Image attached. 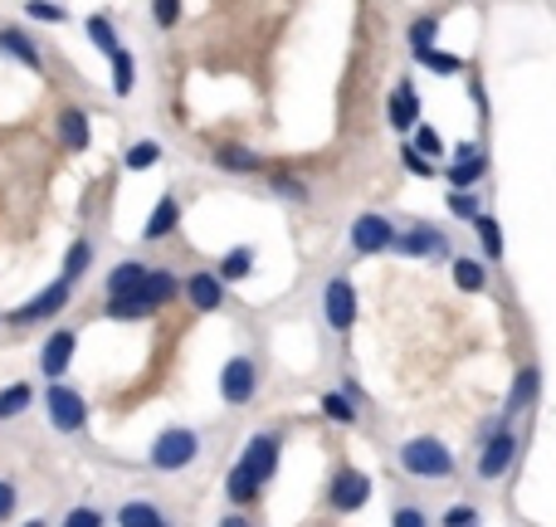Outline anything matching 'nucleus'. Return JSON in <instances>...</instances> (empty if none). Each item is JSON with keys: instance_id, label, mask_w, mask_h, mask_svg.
<instances>
[{"instance_id": "nucleus-1", "label": "nucleus", "mask_w": 556, "mask_h": 527, "mask_svg": "<svg viewBox=\"0 0 556 527\" xmlns=\"http://www.w3.org/2000/svg\"><path fill=\"white\" fill-rule=\"evenodd\" d=\"M395 469L415 484H450L454 474H459V460H454V450L440 435H410V440L395 450Z\"/></svg>"}, {"instance_id": "nucleus-2", "label": "nucleus", "mask_w": 556, "mask_h": 527, "mask_svg": "<svg viewBox=\"0 0 556 527\" xmlns=\"http://www.w3.org/2000/svg\"><path fill=\"white\" fill-rule=\"evenodd\" d=\"M205 454V435L195 425H166L156 430V440L147 444V469L162 474V479H176V474L195 469Z\"/></svg>"}, {"instance_id": "nucleus-3", "label": "nucleus", "mask_w": 556, "mask_h": 527, "mask_svg": "<svg viewBox=\"0 0 556 527\" xmlns=\"http://www.w3.org/2000/svg\"><path fill=\"white\" fill-rule=\"evenodd\" d=\"M518 430H513V415H493V421H483L479 430V460H473V479L479 484H498L513 474V464H518Z\"/></svg>"}, {"instance_id": "nucleus-4", "label": "nucleus", "mask_w": 556, "mask_h": 527, "mask_svg": "<svg viewBox=\"0 0 556 527\" xmlns=\"http://www.w3.org/2000/svg\"><path fill=\"white\" fill-rule=\"evenodd\" d=\"M45 415H49V430L64 435V440L88 435V401L68 381H49L45 386Z\"/></svg>"}, {"instance_id": "nucleus-5", "label": "nucleus", "mask_w": 556, "mask_h": 527, "mask_svg": "<svg viewBox=\"0 0 556 527\" xmlns=\"http://www.w3.org/2000/svg\"><path fill=\"white\" fill-rule=\"evenodd\" d=\"M371 493H376L371 474L356 469V464H337L332 479H327V489H323V503L332 513H342V518H352V513H362L366 503H371Z\"/></svg>"}, {"instance_id": "nucleus-6", "label": "nucleus", "mask_w": 556, "mask_h": 527, "mask_svg": "<svg viewBox=\"0 0 556 527\" xmlns=\"http://www.w3.org/2000/svg\"><path fill=\"white\" fill-rule=\"evenodd\" d=\"M395 240H401V225L381 211H362L352 225H346V244L362 260H376V254H395Z\"/></svg>"}, {"instance_id": "nucleus-7", "label": "nucleus", "mask_w": 556, "mask_h": 527, "mask_svg": "<svg viewBox=\"0 0 556 527\" xmlns=\"http://www.w3.org/2000/svg\"><path fill=\"white\" fill-rule=\"evenodd\" d=\"M74 288H78L74 278H64V274H59L54 284H49V288H39V293L29 298V303H20L15 313H5V323H10V327H39V323H49V317H59V313H64V308H68V298H74Z\"/></svg>"}, {"instance_id": "nucleus-8", "label": "nucleus", "mask_w": 556, "mask_h": 527, "mask_svg": "<svg viewBox=\"0 0 556 527\" xmlns=\"http://www.w3.org/2000/svg\"><path fill=\"white\" fill-rule=\"evenodd\" d=\"M323 323H327V332H337V337H352V327H356V284L346 274H332L323 284Z\"/></svg>"}, {"instance_id": "nucleus-9", "label": "nucleus", "mask_w": 556, "mask_h": 527, "mask_svg": "<svg viewBox=\"0 0 556 527\" xmlns=\"http://www.w3.org/2000/svg\"><path fill=\"white\" fill-rule=\"evenodd\" d=\"M395 254L401 260H454V250H450V235L440 230V225H430V221H410V225H401V240H395Z\"/></svg>"}, {"instance_id": "nucleus-10", "label": "nucleus", "mask_w": 556, "mask_h": 527, "mask_svg": "<svg viewBox=\"0 0 556 527\" xmlns=\"http://www.w3.org/2000/svg\"><path fill=\"white\" fill-rule=\"evenodd\" d=\"M260 396V362L254 356H230V362L220 366V401L230 405V411H244V405Z\"/></svg>"}, {"instance_id": "nucleus-11", "label": "nucleus", "mask_w": 556, "mask_h": 527, "mask_svg": "<svg viewBox=\"0 0 556 527\" xmlns=\"http://www.w3.org/2000/svg\"><path fill=\"white\" fill-rule=\"evenodd\" d=\"M113 523L117 527H181L172 518V509H166L162 499H152V493H127V499H117Z\"/></svg>"}, {"instance_id": "nucleus-12", "label": "nucleus", "mask_w": 556, "mask_h": 527, "mask_svg": "<svg viewBox=\"0 0 556 527\" xmlns=\"http://www.w3.org/2000/svg\"><path fill=\"white\" fill-rule=\"evenodd\" d=\"M74 356H78V332L74 327H54V332L39 342V376H45V381H64Z\"/></svg>"}, {"instance_id": "nucleus-13", "label": "nucleus", "mask_w": 556, "mask_h": 527, "mask_svg": "<svg viewBox=\"0 0 556 527\" xmlns=\"http://www.w3.org/2000/svg\"><path fill=\"white\" fill-rule=\"evenodd\" d=\"M278 460H283V435H278V430H254L250 444L240 450V464H250V469L260 474L264 489L278 479Z\"/></svg>"}, {"instance_id": "nucleus-14", "label": "nucleus", "mask_w": 556, "mask_h": 527, "mask_svg": "<svg viewBox=\"0 0 556 527\" xmlns=\"http://www.w3.org/2000/svg\"><path fill=\"white\" fill-rule=\"evenodd\" d=\"M211 166L225 172V176H269V156L254 152V147H244V142L211 147Z\"/></svg>"}, {"instance_id": "nucleus-15", "label": "nucleus", "mask_w": 556, "mask_h": 527, "mask_svg": "<svg viewBox=\"0 0 556 527\" xmlns=\"http://www.w3.org/2000/svg\"><path fill=\"white\" fill-rule=\"evenodd\" d=\"M225 288H230V284H225L215 268H195V274H186L181 293H186V303H191L195 313H220V308L230 303V293H225Z\"/></svg>"}, {"instance_id": "nucleus-16", "label": "nucleus", "mask_w": 556, "mask_h": 527, "mask_svg": "<svg viewBox=\"0 0 556 527\" xmlns=\"http://www.w3.org/2000/svg\"><path fill=\"white\" fill-rule=\"evenodd\" d=\"M54 137H59V147H68V152H88V147H93V123H88V108H78V103L59 108Z\"/></svg>"}, {"instance_id": "nucleus-17", "label": "nucleus", "mask_w": 556, "mask_h": 527, "mask_svg": "<svg viewBox=\"0 0 556 527\" xmlns=\"http://www.w3.org/2000/svg\"><path fill=\"white\" fill-rule=\"evenodd\" d=\"M386 123H391L401 137L420 127V93H415L410 78H401V84L391 88V98H386Z\"/></svg>"}, {"instance_id": "nucleus-18", "label": "nucleus", "mask_w": 556, "mask_h": 527, "mask_svg": "<svg viewBox=\"0 0 556 527\" xmlns=\"http://www.w3.org/2000/svg\"><path fill=\"white\" fill-rule=\"evenodd\" d=\"M0 54L15 59L20 68H29V74H45V49L29 39V29L20 25H0Z\"/></svg>"}, {"instance_id": "nucleus-19", "label": "nucleus", "mask_w": 556, "mask_h": 527, "mask_svg": "<svg viewBox=\"0 0 556 527\" xmlns=\"http://www.w3.org/2000/svg\"><path fill=\"white\" fill-rule=\"evenodd\" d=\"M176 230H181V201H176V196L166 191V196H156L152 215H147V225H142V244H166Z\"/></svg>"}, {"instance_id": "nucleus-20", "label": "nucleus", "mask_w": 556, "mask_h": 527, "mask_svg": "<svg viewBox=\"0 0 556 527\" xmlns=\"http://www.w3.org/2000/svg\"><path fill=\"white\" fill-rule=\"evenodd\" d=\"M538 396H542V366L538 362L518 366V376H513V386H508V401H503V415H513V421H518L522 411H532V405H538Z\"/></svg>"}, {"instance_id": "nucleus-21", "label": "nucleus", "mask_w": 556, "mask_h": 527, "mask_svg": "<svg viewBox=\"0 0 556 527\" xmlns=\"http://www.w3.org/2000/svg\"><path fill=\"white\" fill-rule=\"evenodd\" d=\"M152 268H156V264H147V260H117L113 268H108V278H103V298L142 293L147 278H152Z\"/></svg>"}, {"instance_id": "nucleus-22", "label": "nucleus", "mask_w": 556, "mask_h": 527, "mask_svg": "<svg viewBox=\"0 0 556 527\" xmlns=\"http://www.w3.org/2000/svg\"><path fill=\"white\" fill-rule=\"evenodd\" d=\"M225 499H230V509H244V513H250L254 503L264 499V484H260V474H254L250 464H240V460H235V464H230V474H225Z\"/></svg>"}, {"instance_id": "nucleus-23", "label": "nucleus", "mask_w": 556, "mask_h": 527, "mask_svg": "<svg viewBox=\"0 0 556 527\" xmlns=\"http://www.w3.org/2000/svg\"><path fill=\"white\" fill-rule=\"evenodd\" d=\"M317 415L332 425H342V430H352V425H362V405L352 401V396L342 391V386H332V391L317 396Z\"/></svg>"}, {"instance_id": "nucleus-24", "label": "nucleus", "mask_w": 556, "mask_h": 527, "mask_svg": "<svg viewBox=\"0 0 556 527\" xmlns=\"http://www.w3.org/2000/svg\"><path fill=\"white\" fill-rule=\"evenodd\" d=\"M450 278L459 293H483V288H489V260H479V254H454Z\"/></svg>"}, {"instance_id": "nucleus-25", "label": "nucleus", "mask_w": 556, "mask_h": 527, "mask_svg": "<svg viewBox=\"0 0 556 527\" xmlns=\"http://www.w3.org/2000/svg\"><path fill=\"white\" fill-rule=\"evenodd\" d=\"M103 317L108 323H147V317H156V308L142 293H123V298H103Z\"/></svg>"}, {"instance_id": "nucleus-26", "label": "nucleus", "mask_w": 556, "mask_h": 527, "mask_svg": "<svg viewBox=\"0 0 556 527\" xmlns=\"http://www.w3.org/2000/svg\"><path fill=\"white\" fill-rule=\"evenodd\" d=\"M181 288H186V284L172 274V268L156 264V268H152V278H147V288H142V298L156 308V313H162L166 303H176V298H181Z\"/></svg>"}, {"instance_id": "nucleus-27", "label": "nucleus", "mask_w": 556, "mask_h": 527, "mask_svg": "<svg viewBox=\"0 0 556 527\" xmlns=\"http://www.w3.org/2000/svg\"><path fill=\"white\" fill-rule=\"evenodd\" d=\"M269 196L283 205H313V186L293 172H269Z\"/></svg>"}, {"instance_id": "nucleus-28", "label": "nucleus", "mask_w": 556, "mask_h": 527, "mask_svg": "<svg viewBox=\"0 0 556 527\" xmlns=\"http://www.w3.org/2000/svg\"><path fill=\"white\" fill-rule=\"evenodd\" d=\"M391 527H434V513L425 509V499L395 493V499H391Z\"/></svg>"}, {"instance_id": "nucleus-29", "label": "nucleus", "mask_w": 556, "mask_h": 527, "mask_svg": "<svg viewBox=\"0 0 556 527\" xmlns=\"http://www.w3.org/2000/svg\"><path fill=\"white\" fill-rule=\"evenodd\" d=\"M473 235H479V250H483V260H489V264H503V250H508V240H503V225H498V215H489V211H483L479 221H473Z\"/></svg>"}, {"instance_id": "nucleus-30", "label": "nucleus", "mask_w": 556, "mask_h": 527, "mask_svg": "<svg viewBox=\"0 0 556 527\" xmlns=\"http://www.w3.org/2000/svg\"><path fill=\"white\" fill-rule=\"evenodd\" d=\"M29 405H35V386H29V381L0 386V425H5V421H20V415H29Z\"/></svg>"}, {"instance_id": "nucleus-31", "label": "nucleus", "mask_w": 556, "mask_h": 527, "mask_svg": "<svg viewBox=\"0 0 556 527\" xmlns=\"http://www.w3.org/2000/svg\"><path fill=\"white\" fill-rule=\"evenodd\" d=\"M215 274H220L225 284H244V278L254 274V250H250V244H235V250H225L220 264H215Z\"/></svg>"}, {"instance_id": "nucleus-32", "label": "nucleus", "mask_w": 556, "mask_h": 527, "mask_svg": "<svg viewBox=\"0 0 556 527\" xmlns=\"http://www.w3.org/2000/svg\"><path fill=\"white\" fill-rule=\"evenodd\" d=\"M450 191H479V181L489 176V152L473 156V162H450Z\"/></svg>"}, {"instance_id": "nucleus-33", "label": "nucleus", "mask_w": 556, "mask_h": 527, "mask_svg": "<svg viewBox=\"0 0 556 527\" xmlns=\"http://www.w3.org/2000/svg\"><path fill=\"white\" fill-rule=\"evenodd\" d=\"M84 25H88V39H93V49H98V54H108V59H113L117 49H123V39H117L113 15H88Z\"/></svg>"}, {"instance_id": "nucleus-34", "label": "nucleus", "mask_w": 556, "mask_h": 527, "mask_svg": "<svg viewBox=\"0 0 556 527\" xmlns=\"http://www.w3.org/2000/svg\"><path fill=\"white\" fill-rule=\"evenodd\" d=\"M434 39H440V15H415L410 25H405V45H410V54L434 49Z\"/></svg>"}, {"instance_id": "nucleus-35", "label": "nucleus", "mask_w": 556, "mask_h": 527, "mask_svg": "<svg viewBox=\"0 0 556 527\" xmlns=\"http://www.w3.org/2000/svg\"><path fill=\"white\" fill-rule=\"evenodd\" d=\"M156 162H162V142H156V137H137V142L127 147V156H123L127 172H152Z\"/></svg>"}, {"instance_id": "nucleus-36", "label": "nucleus", "mask_w": 556, "mask_h": 527, "mask_svg": "<svg viewBox=\"0 0 556 527\" xmlns=\"http://www.w3.org/2000/svg\"><path fill=\"white\" fill-rule=\"evenodd\" d=\"M415 59H420V68H430V74H440V78H454V74H464V68H469L459 54H450V49H440V45L425 49V54H415Z\"/></svg>"}, {"instance_id": "nucleus-37", "label": "nucleus", "mask_w": 556, "mask_h": 527, "mask_svg": "<svg viewBox=\"0 0 556 527\" xmlns=\"http://www.w3.org/2000/svg\"><path fill=\"white\" fill-rule=\"evenodd\" d=\"M108 64H113V93L127 98V93H132V84H137V59H132V49H117Z\"/></svg>"}, {"instance_id": "nucleus-38", "label": "nucleus", "mask_w": 556, "mask_h": 527, "mask_svg": "<svg viewBox=\"0 0 556 527\" xmlns=\"http://www.w3.org/2000/svg\"><path fill=\"white\" fill-rule=\"evenodd\" d=\"M88 268H93V240H84V235H78L74 244H68V254H64V278H84Z\"/></svg>"}, {"instance_id": "nucleus-39", "label": "nucleus", "mask_w": 556, "mask_h": 527, "mask_svg": "<svg viewBox=\"0 0 556 527\" xmlns=\"http://www.w3.org/2000/svg\"><path fill=\"white\" fill-rule=\"evenodd\" d=\"M440 527H483V513H479V503H469V499L450 503V509L440 513Z\"/></svg>"}, {"instance_id": "nucleus-40", "label": "nucleus", "mask_w": 556, "mask_h": 527, "mask_svg": "<svg viewBox=\"0 0 556 527\" xmlns=\"http://www.w3.org/2000/svg\"><path fill=\"white\" fill-rule=\"evenodd\" d=\"M54 527H108V513L98 503H74Z\"/></svg>"}, {"instance_id": "nucleus-41", "label": "nucleus", "mask_w": 556, "mask_h": 527, "mask_svg": "<svg viewBox=\"0 0 556 527\" xmlns=\"http://www.w3.org/2000/svg\"><path fill=\"white\" fill-rule=\"evenodd\" d=\"M444 205H450V215H454V221H469V225L483 215L479 191H450V196H444Z\"/></svg>"}, {"instance_id": "nucleus-42", "label": "nucleus", "mask_w": 556, "mask_h": 527, "mask_svg": "<svg viewBox=\"0 0 556 527\" xmlns=\"http://www.w3.org/2000/svg\"><path fill=\"white\" fill-rule=\"evenodd\" d=\"M410 142L420 147V152L430 156V162H440V156L450 152V147H444V137H440V127H430V123H420V127H415V133H410Z\"/></svg>"}, {"instance_id": "nucleus-43", "label": "nucleus", "mask_w": 556, "mask_h": 527, "mask_svg": "<svg viewBox=\"0 0 556 527\" xmlns=\"http://www.w3.org/2000/svg\"><path fill=\"white\" fill-rule=\"evenodd\" d=\"M401 166H405V172H410V176H420V181H425V176H434V172H440V166H434L430 156H425L415 142H401Z\"/></svg>"}, {"instance_id": "nucleus-44", "label": "nucleus", "mask_w": 556, "mask_h": 527, "mask_svg": "<svg viewBox=\"0 0 556 527\" xmlns=\"http://www.w3.org/2000/svg\"><path fill=\"white\" fill-rule=\"evenodd\" d=\"M25 15H29V20H45V25H64L68 10L54 5V0H25Z\"/></svg>"}, {"instance_id": "nucleus-45", "label": "nucleus", "mask_w": 556, "mask_h": 527, "mask_svg": "<svg viewBox=\"0 0 556 527\" xmlns=\"http://www.w3.org/2000/svg\"><path fill=\"white\" fill-rule=\"evenodd\" d=\"M181 5H186V0H152L156 29H176V25H181Z\"/></svg>"}, {"instance_id": "nucleus-46", "label": "nucleus", "mask_w": 556, "mask_h": 527, "mask_svg": "<svg viewBox=\"0 0 556 527\" xmlns=\"http://www.w3.org/2000/svg\"><path fill=\"white\" fill-rule=\"evenodd\" d=\"M15 513H20V484L0 474V527H5L10 518H15Z\"/></svg>"}, {"instance_id": "nucleus-47", "label": "nucleus", "mask_w": 556, "mask_h": 527, "mask_svg": "<svg viewBox=\"0 0 556 527\" xmlns=\"http://www.w3.org/2000/svg\"><path fill=\"white\" fill-rule=\"evenodd\" d=\"M215 527H254V523H250V513L244 509H230V513H220V523Z\"/></svg>"}, {"instance_id": "nucleus-48", "label": "nucleus", "mask_w": 556, "mask_h": 527, "mask_svg": "<svg viewBox=\"0 0 556 527\" xmlns=\"http://www.w3.org/2000/svg\"><path fill=\"white\" fill-rule=\"evenodd\" d=\"M473 156H483V147H479V142H459L450 162H473Z\"/></svg>"}, {"instance_id": "nucleus-49", "label": "nucleus", "mask_w": 556, "mask_h": 527, "mask_svg": "<svg viewBox=\"0 0 556 527\" xmlns=\"http://www.w3.org/2000/svg\"><path fill=\"white\" fill-rule=\"evenodd\" d=\"M20 527H54L49 518H29V523H20Z\"/></svg>"}, {"instance_id": "nucleus-50", "label": "nucleus", "mask_w": 556, "mask_h": 527, "mask_svg": "<svg viewBox=\"0 0 556 527\" xmlns=\"http://www.w3.org/2000/svg\"><path fill=\"white\" fill-rule=\"evenodd\" d=\"M0 323H5V317H0Z\"/></svg>"}]
</instances>
